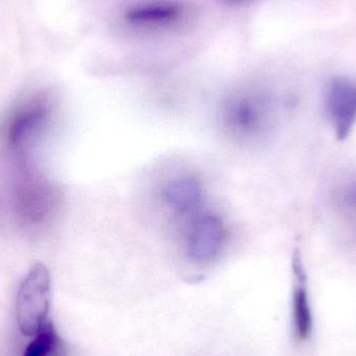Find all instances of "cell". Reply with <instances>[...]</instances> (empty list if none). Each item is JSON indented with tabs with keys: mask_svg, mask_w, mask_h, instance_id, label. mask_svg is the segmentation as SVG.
Masks as SVG:
<instances>
[{
	"mask_svg": "<svg viewBox=\"0 0 356 356\" xmlns=\"http://www.w3.org/2000/svg\"><path fill=\"white\" fill-rule=\"evenodd\" d=\"M51 278L43 264H35L21 282L16 297V320L21 334H37L49 319Z\"/></svg>",
	"mask_w": 356,
	"mask_h": 356,
	"instance_id": "cell-1",
	"label": "cell"
},
{
	"mask_svg": "<svg viewBox=\"0 0 356 356\" xmlns=\"http://www.w3.org/2000/svg\"><path fill=\"white\" fill-rule=\"evenodd\" d=\"M225 242V228L217 216L196 213L188 224L186 236V254L196 264H207L219 255Z\"/></svg>",
	"mask_w": 356,
	"mask_h": 356,
	"instance_id": "cell-2",
	"label": "cell"
},
{
	"mask_svg": "<svg viewBox=\"0 0 356 356\" xmlns=\"http://www.w3.org/2000/svg\"><path fill=\"white\" fill-rule=\"evenodd\" d=\"M326 110L338 139H346L356 123V83L334 79L326 96Z\"/></svg>",
	"mask_w": 356,
	"mask_h": 356,
	"instance_id": "cell-3",
	"label": "cell"
},
{
	"mask_svg": "<svg viewBox=\"0 0 356 356\" xmlns=\"http://www.w3.org/2000/svg\"><path fill=\"white\" fill-rule=\"evenodd\" d=\"M265 111L261 100L250 96H240L226 104L224 121L228 129L236 137H252L263 127Z\"/></svg>",
	"mask_w": 356,
	"mask_h": 356,
	"instance_id": "cell-4",
	"label": "cell"
},
{
	"mask_svg": "<svg viewBox=\"0 0 356 356\" xmlns=\"http://www.w3.org/2000/svg\"><path fill=\"white\" fill-rule=\"evenodd\" d=\"M49 116V104L44 97L35 98L21 106L8 125L10 143L15 147L22 146L45 127Z\"/></svg>",
	"mask_w": 356,
	"mask_h": 356,
	"instance_id": "cell-5",
	"label": "cell"
},
{
	"mask_svg": "<svg viewBox=\"0 0 356 356\" xmlns=\"http://www.w3.org/2000/svg\"><path fill=\"white\" fill-rule=\"evenodd\" d=\"M294 273L296 276V286L293 292V326L297 340L305 342L313 334L314 321L309 293L305 286V274L299 261H295Z\"/></svg>",
	"mask_w": 356,
	"mask_h": 356,
	"instance_id": "cell-6",
	"label": "cell"
},
{
	"mask_svg": "<svg viewBox=\"0 0 356 356\" xmlns=\"http://www.w3.org/2000/svg\"><path fill=\"white\" fill-rule=\"evenodd\" d=\"M165 203L175 213H194L202 201V188L194 177H181L169 182L163 195Z\"/></svg>",
	"mask_w": 356,
	"mask_h": 356,
	"instance_id": "cell-7",
	"label": "cell"
},
{
	"mask_svg": "<svg viewBox=\"0 0 356 356\" xmlns=\"http://www.w3.org/2000/svg\"><path fill=\"white\" fill-rule=\"evenodd\" d=\"M65 355H66V345L50 320L37 334L33 336V340L27 345L23 355V356Z\"/></svg>",
	"mask_w": 356,
	"mask_h": 356,
	"instance_id": "cell-8",
	"label": "cell"
},
{
	"mask_svg": "<svg viewBox=\"0 0 356 356\" xmlns=\"http://www.w3.org/2000/svg\"><path fill=\"white\" fill-rule=\"evenodd\" d=\"M179 14L177 6L170 3L146 4L136 6L127 13V19L135 24H152L173 20Z\"/></svg>",
	"mask_w": 356,
	"mask_h": 356,
	"instance_id": "cell-9",
	"label": "cell"
}]
</instances>
